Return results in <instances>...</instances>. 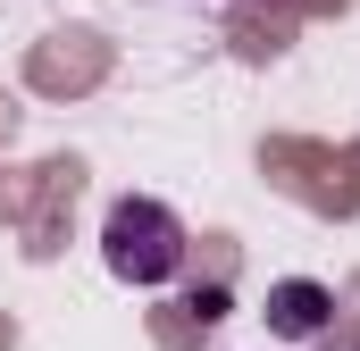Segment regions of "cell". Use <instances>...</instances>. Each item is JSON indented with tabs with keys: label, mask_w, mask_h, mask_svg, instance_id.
Here are the masks:
<instances>
[{
	"label": "cell",
	"mask_w": 360,
	"mask_h": 351,
	"mask_svg": "<svg viewBox=\"0 0 360 351\" xmlns=\"http://www.w3.org/2000/svg\"><path fill=\"white\" fill-rule=\"evenodd\" d=\"M327 326H335V293H327V284H310V276L269 284V335H285V343H319Z\"/></svg>",
	"instance_id": "2"
},
{
	"label": "cell",
	"mask_w": 360,
	"mask_h": 351,
	"mask_svg": "<svg viewBox=\"0 0 360 351\" xmlns=\"http://www.w3.org/2000/svg\"><path fill=\"white\" fill-rule=\"evenodd\" d=\"M101 260L117 284H168L184 267V218L168 201H151V192H126L117 209H109V226H101Z\"/></svg>",
	"instance_id": "1"
}]
</instances>
